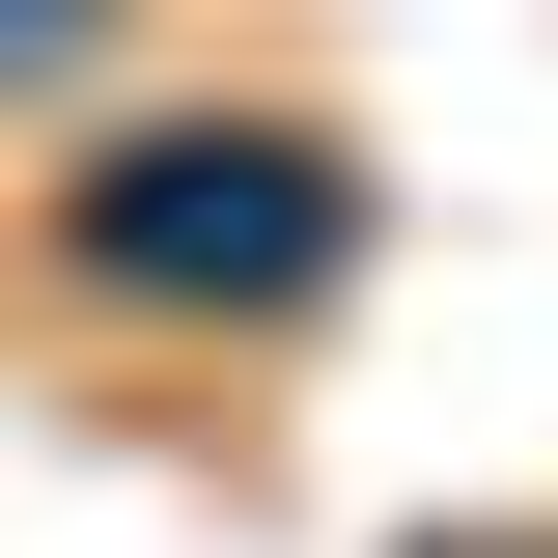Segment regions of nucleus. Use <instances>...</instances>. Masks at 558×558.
<instances>
[{"label": "nucleus", "mask_w": 558, "mask_h": 558, "mask_svg": "<svg viewBox=\"0 0 558 558\" xmlns=\"http://www.w3.org/2000/svg\"><path fill=\"white\" fill-rule=\"evenodd\" d=\"M336 279H363V140L307 84H168L0 196V307L112 363H279Z\"/></svg>", "instance_id": "obj_1"}, {"label": "nucleus", "mask_w": 558, "mask_h": 558, "mask_svg": "<svg viewBox=\"0 0 558 558\" xmlns=\"http://www.w3.org/2000/svg\"><path fill=\"white\" fill-rule=\"evenodd\" d=\"M418 558H558V531H418Z\"/></svg>", "instance_id": "obj_3"}, {"label": "nucleus", "mask_w": 558, "mask_h": 558, "mask_svg": "<svg viewBox=\"0 0 558 558\" xmlns=\"http://www.w3.org/2000/svg\"><path fill=\"white\" fill-rule=\"evenodd\" d=\"M84 28H140V0H0V84H28V57H84Z\"/></svg>", "instance_id": "obj_2"}]
</instances>
